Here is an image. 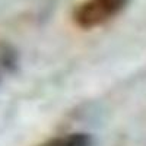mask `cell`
<instances>
[{
  "instance_id": "obj_3",
  "label": "cell",
  "mask_w": 146,
  "mask_h": 146,
  "mask_svg": "<svg viewBox=\"0 0 146 146\" xmlns=\"http://www.w3.org/2000/svg\"><path fill=\"white\" fill-rule=\"evenodd\" d=\"M18 54L13 47L9 44H0V82L6 75L16 72Z\"/></svg>"
},
{
  "instance_id": "obj_2",
  "label": "cell",
  "mask_w": 146,
  "mask_h": 146,
  "mask_svg": "<svg viewBox=\"0 0 146 146\" xmlns=\"http://www.w3.org/2000/svg\"><path fill=\"white\" fill-rule=\"evenodd\" d=\"M36 146H94V137L89 133L76 131L51 137Z\"/></svg>"
},
{
  "instance_id": "obj_1",
  "label": "cell",
  "mask_w": 146,
  "mask_h": 146,
  "mask_svg": "<svg viewBox=\"0 0 146 146\" xmlns=\"http://www.w3.org/2000/svg\"><path fill=\"white\" fill-rule=\"evenodd\" d=\"M130 0H83L72 13L73 23L80 29H94L117 18Z\"/></svg>"
}]
</instances>
